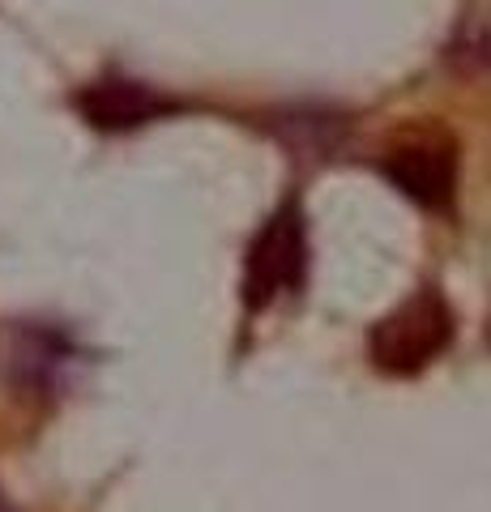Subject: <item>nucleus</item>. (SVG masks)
I'll list each match as a JSON object with an SVG mask.
<instances>
[{
    "label": "nucleus",
    "mask_w": 491,
    "mask_h": 512,
    "mask_svg": "<svg viewBox=\"0 0 491 512\" xmlns=\"http://www.w3.org/2000/svg\"><path fill=\"white\" fill-rule=\"evenodd\" d=\"M453 342V312L440 291L423 286L372 329V363L385 376H415Z\"/></svg>",
    "instance_id": "obj_1"
},
{
    "label": "nucleus",
    "mask_w": 491,
    "mask_h": 512,
    "mask_svg": "<svg viewBox=\"0 0 491 512\" xmlns=\"http://www.w3.org/2000/svg\"><path fill=\"white\" fill-rule=\"evenodd\" d=\"M308 265V235H304V214L299 205L287 201L278 205L269 222L257 231L244 261V303L248 308H269L278 295L295 291L304 282Z\"/></svg>",
    "instance_id": "obj_2"
},
{
    "label": "nucleus",
    "mask_w": 491,
    "mask_h": 512,
    "mask_svg": "<svg viewBox=\"0 0 491 512\" xmlns=\"http://www.w3.org/2000/svg\"><path fill=\"white\" fill-rule=\"evenodd\" d=\"M385 175L402 197L445 210L457 192V154L440 137H410L385 154Z\"/></svg>",
    "instance_id": "obj_3"
},
{
    "label": "nucleus",
    "mask_w": 491,
    "mask_h": 512,
    "mask_svg": "<svg viewBox=\"0 0 491 512\" xmlns=\"http://www.w3.org/2000/svg\"><path fill=\"white\" fill-rule=\"evenodd\" d=\"M77 111L99 133H129V128L167 116L171 99L146 82H133V77H103V82H90L77 94Z\"/></svg>",
    "instance_id": "obj_4"
},
{
    "label": "nucleus",
    "mask_w": 491,
    "mask_h": 512,
    "mask_svg": "<svg viewBox=\"0 0 491 512\" xmlns=\"http://www.w3.org/2000/svg\"><path fill=\"white\" fill-rule=\"evenodd\" d=\"M60 359H65V346H60L56 333L47 329H18L9 346V372L26 389H47L56 376Z\"/></svg>",
    "instance_id": "obj_5"
},
{
    "label": "nucleus",
    "mask_w": 491,
    "mask_h": 512,
    "mask_svg": "<svg viewBox=\"0 0 491 512\" xmlns=\"http://www.w3.org/2000/svg\"><path fill=\"white\" fill-rule=\"evenodd\" d=\"M0 512H13V508H9V504H5V495H0Z\"/></svg>",
    "instance_id": "obj_6"
},
{
    "label": "nucleus",
    "mask_w": 491,
    "mask_h": 512,
    "mask_svg": "<svg viewBox=\"0 0 491 512\" xmlns=\"http://www.w3.org/2000/svg\"><path fill=\"white\" fill-rule=\"evenodd\" d=\"M487 338H491V333H487Z\"/></svg>",
    "instance_id": "obj_7"
}]
</instances>
